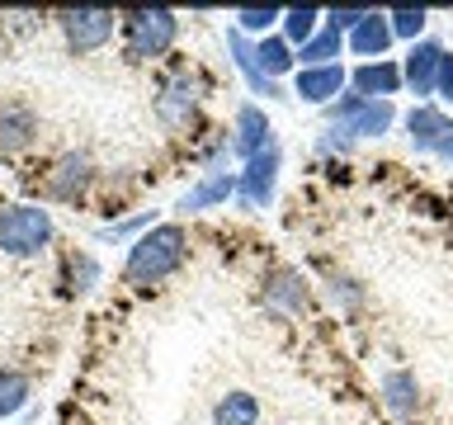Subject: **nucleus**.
I'll return each mask as SVG.
<instances>
[{
    "label": "nucleus",
    "instance_id": "1",
    "mask_svg": "<svg viewBox=\"0 0 453 425\" xmlns=\"http://www.w3.org/2000/svg\"><path fill=\"white\" fill-rule=\"evenodd\" d=\"M184 260H189V232H184V222H156L151 232H142L127 246L123 279L133 289H156L170 274H180Z\"/></svg>",
    "mask_w": 453,
    "mask_h": 425
},
{
    "label": "nucleus",
    "instance_id": "2",
    "mask_svg": "<svg viewBox=\"0 0 453 425\" xmlns=\"http://www.w3.org/2000/svg\"><path fill=\"white\" fill-rule=\"evenodd\" d=\"M57 222L42 204H10L0 208V255H14V260H34L52 246Z\"/></svg>",
    "mask_w": 453,
    "mask_h": 425
},
{
    "label": "nucleus",
    "instance_id": "3",
    "mask_svg": "<svg viewBox=\"0 0 453 425\" xmlns=\"http://www.w3.org/2000/svg\"><path fill=\"white\" fill-rule=\"evenodd\" d=\"M119 34L133 62H161L180 38V14L175 10H133V14H123Z\"/></svg>",
    "mask_w": 453,
    "mask_h": 425
},
{
    "label": "nucleus",
    "instance_id": "4",
    "mask_svg": "<svg viewBox=\"0 0 453 425\" xmlns=\"http://www.w3.org/2000/svg\"><path fill=\"white\" fill-rule=\"evenodd\" d=\"M326 113V128H335V133H345L349 142H364V137H382L392 133L396 123V104L392 99H364V95H340Z\"/></svg>",
    "mask_w": 453,
    "mask_h": 425
},
{
    "label": "nucleus",
    "instance_id": "5",
    "mask_svg": "<svg viewBox=\"0 0 453 425\" xmlns=\"http://www.w3.org/2000/svg\"><path fill=\"white\" fill-rule=\"evenodd\" d=\"M57 24H62L66 48L76 57H85V52L109 48L113 34L123 28V14H113V10H66V14H57Z\"/></svg>",
    "mask_w": 453,
    "mask_h": 425
},
{
    "label": "nucleus",
    "instance_id": "6",
    "mask_svg": "<svg viewBox=\"0 0 453 425\" xmlns=\"http://www.w3.org/2000/svg\"><path fill=\"white\" fill-rule=\"evenodd\" d=\"M279 170H283V151H279V137H274L265 151H255L250 161L236 170V198L246 208H265L279 189Z\"/></svg>",
    "mask_w": 453,
    "mask_h": 425
},
{
    "label": "nucleus",
    "instance_id": "7",
    "mask_svg": "<svg viewBox=\"0 0 453 425\" xmlns=\"http://www.w3.org/2000/svg\"><path fill=\"white\" fill-rule=\"evenodd\" d=\"M439 62H444V42H434V38H420V42H411V48H406L402 81H406V90L416 95V104H430L434 81H439Z\"/></svg>",
    "mask_w": 453,
    "mask_h": 425
},
{
    "label": "nucleus",
    "instance_id": "8",
    "mask_svg": "<svg viewBox=\"0 0 453 425\" xmlns=\"http://www.w3.org/2000/svg\"><path fill=\"white\" fill-rule=\"evenodd\" d=\"M198 99H203V81H198L194 71H175V76L161 85V95H156V113H161L165 128H184L194 119Z\"/></svg>",
    "mask_w": 453,
    "mask_h": 425
},
{
    "label": "nucleus",
    "instance_id": "9",
    "mask_svg": "<svg viewBox=\"0 0 453 425\" xmlns=\"http://www.w3.org/2000/svg\"><path fill=\"white\" fill-rule=\"evenodd\" d=\"M345 85H349L345 62H335V66H297V76H293V95L303 99V104L331 109L335 99L345 95Z\"/></svg>",
    "mask_w": 453,
    "mask_h": 425
},
{
    "label": "nucleus",
    "instance_id": "10",
    "mask_svg": "<svg viewBox=\"0 0 453 425\" xmlns=\"http://www.w3.org/2000/svg\"><path fill=\"white\" fill-rule=\"evenodd\" d=\"M95 180V161L85 151H62L48 170V198H57V204H76V198H85V189H90Z\"/></svg>",
    "mask_w": 453,
    "mask_h": 425
},
{
    "label": "nucleus",
    "instance_id": "11",
    "mask_svg": "<svg viewBox=\"0 0 453 425\" xmlns=\"http://www.w3.org/2000/svg\"><path fill=\"white\" fill-rule=\"evenodd\" d=\"M402 128H406L411 147L425 151V156H434V151H439V142L453 133V119H449V113L439 109V104H411V109H406V119H402Z\"/></svg>",
    "mask_w": 453,
    "mask_h": 425
},
{
    "label": "nucleus",
    "instance_id": "12",
    "mask_svg": "<svg viewBox=\"0 0 453 425\" xmlns=\"http://www.w3.org/2000/svg\"><path fill=\"white\" fill-rule=\"evenodd\" d=\"M226 198H236V170H203L198 184L180 194V212H208V208H226Z\"/></svg>",
    "mask_w": 453,
    "mask_h": 425
},
{
    "label": "nucleus",
    "instance_id": "13",
    "mask_svg": "<svg viewBox=\"0 0 453 425\" xmlns=\"http://www.w3.org/2000/svg\"><path fill=\"white\" fill-rule=\"evenodd\" d=\"M402 62H392V57H382V62H359L349 71V90L364 95V99H392L402 95Z\"/></svg>",
    "mask_w": 453,
    "mask_h": 425
},
{
    "label": "nucleus",
    "instance_id": "14",
    "mask_svg": "<svg viewBox=\"0 0 453 425\" xmlns=\"http://www.w3.org/2000/svg\"><path fill=\"white\" fill-rule=\"evenodd\" d=\"M269 142H274V123H269V113L260 104H241L236 119H232V151L241 161H250L255 151H265Z\"/></svg>",
    "mask_w": 453,
    "mask_h": 425
},
{
    "label": "nucleus",
    "instance_id": "15",
    "mask_svg": "<svg viewBox=\"0 0 453 425\" xmlns=\"http://www.w3.org/2000/svg\"><path fill=\"white\" fill-rule=\"evenodd\" d=\"M226 52H232L236 71H241V76H246L250 95H265V99H288V95L279 90V81H269L265 71H260V62H255V38H246V34H241L236 24L226 28Z\"/></svg>",
    "mask_w": 453,
    "mask_h": 425
},
{
    "label": "nucleus",
    "instance_id": "16",
    "mask_svg": "<svg viewBox=\"0 0 453 425\" xmlns=\"http://www.w3.org/2000/svg\"><path fill=\"white\" fill-rule=\"evenodd\" d=\"M392 42H396V34H392V24H388V10H368V19L345 38V48L354 57H364V62H382Z\"/></svg>",
    "mask_w": 453,
    "mask_h": 425
},
{
    "label": "nucleus",
    "instance_id": "17",
    "mask_svg": "<svg viewBox=\"0 0 453 425\" xmlns=\"http://www.w3.org/2000/svg\"><path fill=\"white\" fill-rule=\"evenodd\" d=\"M38 142V113L28 104H0V156H14Z\"/></svg>",
    "mask_w": 453,
    "mask_h": 425
},
{
    "label": "nucleus",
    "instance_id": "18",
    "mask_svg": "<svg viewBox=\"0 0 453 425\" xmlns=\"http://www.w3.org/2000/svg\"><path fill=\"white\" fill-rule=\"evenodd\" d=\"M378 392H382V406H388L396 421H406V416L420 411V382H416L411 368H388L382 382H378Z\"/></svg>",
    "mask_w": 453,
    "mask_h": 425
},
{
    "label": "nucleus",
    "instance_id": "19",
    "mask_svg": "<svg viewBox=\"0 0 453 425\" xmlns=\"http://www.w3.org/2000/svg\"><path fill=\"white\" fill-rule=\"evenodd\" d=\"M255 62L269 81H283V76H297V48L283 34H269L255 42Z\"/></svg>",
    "mask_w": 453,
    "mask_h": 425
},
{
    "label": "nucleus",
    "instance_id": "20",
    "mask_svg": "<svg viewBox=\"0 0 453 425\" xmlns=\"http://www.w3.org/2000/svg\"><path fill=\"white\" fill-rule=\"evenodd\" d=\"M212 425H260V397L246 388L222 392L218 406H212Z\"/></svg>",
    "mask_w": 453,
    "mask_h": 425
},
{
    "label": "nucleus",
    "instance_id": "21",
    "mask_svg": "<svg viewBox=\"0 0 453 425\" xmlns=\"http://www.w3.org/2000/svg\"><path fill=\"white\" fill-rule=\"evenodd\" d=\"M345 52H349V48H345V38H340L331 24H321V34L297 48V66H335Z\"/></svg>",
    "mask_w": 453,
    "mask_h": 425
},
{
    "label": "nucleus",
    "instance_id": "22",
    "mask_svg": "<svg viewBox=\"0 0 453 425\" xmlns=\"http://www.w3.org/2000/svg\"><path fill=\"white\" fill-rule=\"evenodd\" d=\"M62 283H66L71 298H85L99 283V260H95L90 251H71L66 260H62Z\"/></svg>",
    "mask_w": 453,
    "mask_h": 425
},
{
    "label": "nucleus",
    "instance_id": "23",
    "mask_svg": "<svg viewBox=\"0 0 453 425\" xmlns=\"http://www.w3.org/2000/svg\"><path fill=\"white\" fill-rule=\"evenodd\" d=\"M265 298H269V303H283L288 312H303L307 283H303V274H297V269H274V274H269V283H265Z\"/></svg>",
    "mask_w": 453,
    "mask_h": 425
},
{
    "label": "nucleus",
    "instance_id": "24",
    "mask_svg": "<svg viewBox=\"0 0 453 425\" xmlns=\"http://www.w3.org/2000/svg\"><path fill=\"white\" fill-rule=\"evenodd\" d=\"M321 24H326V14L321 10H311V5H297V10H283V24H279V34L293 42V48H303V42H311L321 34Z\"/></svg>",
    "mask_w": 453,
    "mask_h": 425
},
{
    "label": "nucleus",
    "instance_id": "25",
    "mask_svg": "<svg viewBox=\"0 0 453 425\" xmlns=\"http://www.w3.org/2000/svg\"><path fill=\"white\" fill-rule=\"evenodd\" d=\"M28 397H34V382H28L19 368H0V421L19 416L28 406Z\"/></svg>",
    "mask_w": 453,
    "mask_h": 425
},
{
    "label": "nucleus",
    "instance_id": "26",
    "mask_svg": "<svg viewBox=\"0 0 453 425\" xmlns=\"http://www.w3.org/2000/svg\"><path fill=\"white\" fill-rule=\"evenodd\" d=\"M388 24H392V34L402 38V42H420L425 38V28H430V10H411V5H402V10H388Z\"/></svg>",
    "mask_w": 453,
    "mask_h": 425
},
{
    "label": "nucleus",
    "instance_id": "27",
    "mask_svg": "<svg viewBox=\"0 0 453 425\" xmlns=\"http://www.w3.org/2000/svg\"><path fill=\"white\" fill-rule=\"evenodd\" d=\"M279 24H283V10H236V28L255 42L279 34Z\"/></svg>",
    "mask_w": 453,
    "mask_h": 425
},
{
    "label": "nucleus",
    "instance_id": "28",
    "mask_svg": "<svg viewBox=\"0 0 453 425\" xmlns=\"http://www.w3.org/2000/svg\"><path fill=\"white\" fill-rule=\"evenodd\" d=\"M156 227V212H137V218H113L109 227H99V236L104 241H123V236H142V232H151Z\"/></svg>",
    "mask_w": 453,
    "mask_h": 425
},
{
    "label": "nucleus",
    "instance_id": "29",
    "mask_svg": "<svg viewBox=\"0 0 453 425\" xmlns=\"http://www.w3.org/2000/svg\"><path fill=\"white\" fill-rule=\"evenodd\" d=\"M364 19H368V10H326V24H331L340 38H349Z\"/></svg>",
    "mask_w": 453,
    "mask_h": 425
},
{
    "label": "nucleus",
    "instance_id": "30",
    "mask_svg": "<svg viewBox=\"0 0 453 425\" xmlns=\"http://www.w3.org/2000/svg\"><path fill=\"white\" fill-rule=\"evenodd\" d=\"M434 99H439V104H453V52H444V62H439Z\"/></svg>",
    "mask_w": 453,
    "mask_h": 425
},
{
    "label": "nucleus",
    "instance_id": "31",
    "mask_svg": "<svg viewBox=\"0 0 453 425\" xmlns=\"http://www.w3.org/2000/svg\"><path fill=\"white\" fill-rule=\"evenodd\" d=\"M434 156H439V161H444V166H453V133H449L444 142H439V151H434Z\"/></svg>",
    "mask_w": 453,
    "mask_h": 425
}]
</instances>
